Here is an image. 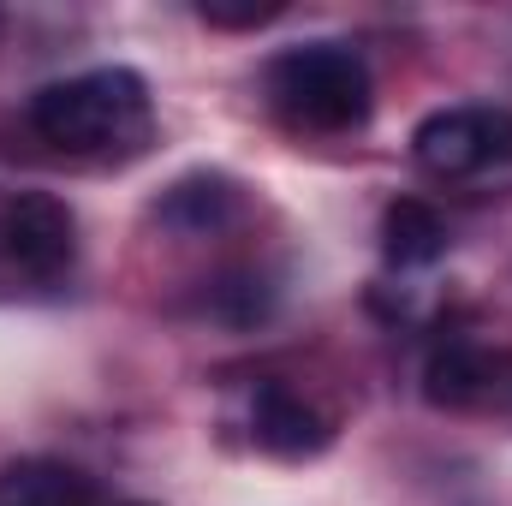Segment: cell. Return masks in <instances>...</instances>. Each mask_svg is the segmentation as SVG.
Masks as SVG:
<instances>
[{
    "instance_id": "cell-5",
    "label": "cell",
    "mask_w": 512,
    "mask_h": 506,
    "mask_svg": "<svg viewBox=\"0 0 512 506\" xmlns=\"http://www.w3.org/2000/svg\"><path fill=\"white\" fill-rule=\"evenodd\" d=\"M245 417H251V441L262 453H274V459H316L334 441L328 417L280 376L256 381L251 399H245Z\"/></svg>"
},
{
    "instance_id": "cell-9",
    "label": "cell",
    "mask_w": 512,
    "mask_h": 506,
    "mask_svg": "<svg viewBox=\"0 0 512 506\" xmlns=\"http://www.w3.org/2000/svg\"><path fill=\"white\" fill-rule=\"evenodd\" d=\"M0 506H96V483L60 459H12L0 465Z\"/></svg>"
},
{
    "instance_id": "cell-2",
    "label": "cell",
    "mask_w": 512,
    "mask_h": 506,
    "mask_svg": "<svg viewBox=\"0 0 512 506\" xmlns=\"http://www.w3.org/2000/svg\"><path fill=\"white\" fill-rule=\"evenodd\" d=\"M262 84H268V102L298 131H352L376 108L370 66L346 42H298L268 60Z\"/></svg>"
},
{
    "instance_id": "cell-7",
    "label": "cell",
    "mask_w": 512,
    "mask_h": 506,
    "mask_svg": "<svg viewBox=\"0 0 512 506\" xmlns=\"http://www.w3.org/2000/svg\"><path fill=\"white\" fill-rule=\"evenodd\" d=\"M239 185L227 179V173H185V179H173L167 191H161V203H155V221L161 227H173V233H191V239H209V233H221V227H233L239 221Z\"/></svg>"
},
{
    "instance_id": "cell-8",
    "label": "cell",
    "mask_w": 512,
    "mask_h": 506,
    "mask_svg": "<svg viewBox=\"0 0 512 506\" xmlns=\"http://www.w3.org/2000/svg\"><path fill=\"white\" fill-rule=\"evenodd\" d=\"M447 215L423 197H399L382 209V256L393 268H429L447 256Z\"/></svg>"
},
{
    "instance_id": "cell-10",
    "label": "cell",
    "mask_w": 512,
    "mask_h": 506,
    "mask_svg": "<svg viewBox=\"0 0 512 506\" xmlns=\"http://www.w3.org/2000/svg\"><path fill=\"white\" fill-rule=\"evenodd\" d=\"M274 310V286L262 280V274H221L215 286H209V316H221V322H233V328H251Z\"/></svg>"
},
{
    "instance_id": "cell-3",
    "label": "cell",
    "mask_w": 512,
    "mask_h": 506,
    "mask_svg": "<svg viewBox=\"0 0 512 506\" xmlns=\"http://www.w3.org/2000/svg\"><path fill=\"white\" fill-rule=\"evenodd\" d=\"M411 155L435 179H471L512 161V108H435L411 131Z\"/></svg>"
},
{
    "instance_id": "cell-4",
    "label": "cell",
    "mask_w": 512,
    "mask_h": 506,
    "mask_svg": "<svg viewBox=\"0 0 512 506\" xmlns=\"http://www.w3.org/2000/svg\"><path fill=\"white\" fill-rule=\"evenodd\" d=\"M0 256L24 280H60L78 256V221L54 191H18L0 203Z\"/></svg>"
},
{
    "instance_id": "cell-6",
    "label": "cell",
    "mask_w": 512,
    "mask_h": 506,
    "mask_svg": "<svg viewBox=\"0 0 512 506\" xmlns=\"http://www.w3.org/2000/svg\"><path fill=\"white\" fill-rule=\"evenodd\" d=\"M501 381H512V364L483 346L477 334H441L423 358V393L447 411H465V405H483L501 393Z\"/></svg>"
},
{
    "instance_id": "cell-11",
    "label": "cell",
    "mask_w": 512,
    "mask_h": 506,
    "mask_svg": "<svg viewBox=\"0 0 512 506\" xmlns=\"http://www.w3.org/2000/svg\"><path fill=\"white\" fill-rule=\"evenodd\" d=\"M197 18H203V24H215V30H256V24L280 18V6H221V0H203V6H197Z\"/></svg>"
},
{
    "instance_id": "cell-1",
    "label": "cell",
    "mask_w": 512,
    "mask_h": 506,
    "mask_svg": "<svg viewBox=\"0 0 512 506\" xmlns=\"http://www.w3.org/2000/svg\"><path fill=\"white\" fill-rule=\"evenodd\" d=\"M30 131L66 155H114L149 137V84L131 66H96L60 84H42L24 108Z\"/></svg>"
},
{
    "instance_id": "cell-12",
    "label": "cell",
    "mask_w": 512,
    "mask_h": 506,
    "mask_svg": "<svg viewBox=\"0 0 512 506\" xmlns=\"http://www.w3.org/2000/svg\"><path fill=\"white\" fill-rule=\"evenodd\" d=\"M114 506H155V501H114Z\"/></svg>"
}]
</instances>
